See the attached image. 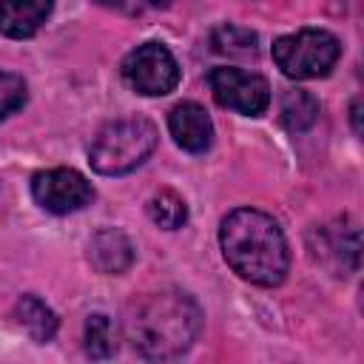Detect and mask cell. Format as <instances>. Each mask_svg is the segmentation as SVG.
<instances>
[{"label":"cell","mask_w":364,"mask_h":364,"mask_svg":"<svg viewBox=\"0 0 364 364\" xmlns=\"http://www.w3.org/2000/svg\"><path fill=\"white\" fill-rule=\"evenodd\" d=\"M219 245L225 262L250 284L276 287L290 267L287 239L279 222L256 208H236L222 219Z\"/></svg>","instance_id":"6da1fadb"},{"label":"cell","mask_w":364,"mask_h":364,"mask_svg":"<svg viewBox=\"0 0 364 364\" xmlns=\"http://www.w3.org/2000/svg\"><path fill=\"white\" fill-rule=\"evenodd\" d=\"M202 330V307L185 290H159L145 296L128 324L131 347L151 361H168L191 350Z\"/></svg>","instance_id":"7a4b0ae2"},{"label":"cell","mask_w":364,"mask_h":364,"mask_svg":"<svg viewBox=\"0 0 364 364\" xmlns=\"http://www.w3.org/2000/svg\"><path fill=\"white\" fill-rule=\"evenodd\" d=\"M159 131L145 117H119L100 128L88 148V162L102 176H122L139 168L156 148Z\"/></svg>","instance_id":"3957f363"},{"label":"cell","mask_w":364,"mask_h":364,"mask_svg":"<svg viewBox=\"0 0 364 364\" xmlns=\"http://www.w3.org/2000/svg\"><path fill=\"white\" fill-rule=\"evenodd\" d=\"M341 57V43L324 28H301L273 43V60L290 80H316L330 74Z\"/></svg>","instance_id":"277c9868"},{"label":"cell","mask_w":364,"mask_h":364,"mask_svg":"<svg viewBox=\"0 0 364 364\" xmlns=\"http://www.w3.org/2000/svg\"><path fill=\"white\" fill-rule=\"evenodd\" d=\"M122 80L145 97H165L179 85V65L162 43H142L122 60Z\"/></svg>","instance_id":"5b68a950"},{"label":"cell","mask_w":364,"mask_h":364,"mask_svg":"<svg viewBox=\"0 0 364 364\" xmlns=\"http://www.w3.org/2000/svg\"><path fill=\"white\" fill-rule=\"evenodd\" d=\"M208 85L213 100L222 108H230L245 117H259L270 105V85L262 74H253V71L219 65L208 74Z\"/></svg>","instance_id":"8992f818"},{"label":"cell","mask_w":364,"mask_h":364,"mask_svg":"<svg viewBox=\"0 0 364 364\" xmlns=\"http://www.w3.org/2000/svg\"><path fill=\"white\" fill-rule=\"evenodd\" d=\"M31 196L43 210L63 216L91 205L94 188L74 168H48L31 176Z\"/></svg>","instance_id":"52a82bcc"},{"label":"cell","mask_w":364,"mask_h":364,"mask_svg":"<svg viewBox=\"0 0 364 364\" xmlns=\"http://www.w3.org/2000/svg\"><path fill=\"white\" fill-rule=\"evenodd\" d=\"M168 128H171L173 142L182 151H191V154H202L213 142V122H210L208 111L199 102H191V100L171 108Z\"/></svg>","instance_id":"ba28073f"},{"label":"cell","mask_w":364,"mask_h":364,"mask_svg":"<svg viewBox=\"0 0 364 364\" xmlns=\"http://www.w3.org/2000/svg\"><path fill=\"white\" fill-rule=\"evenodd\" d=\"M88 262L102 276L125 273L134 264V245L117 228H102L88 242Z\"/></svg>","instance_id":"9c48e42d"},{"label":"cell","mask_w":364,"mask_h":364,"mask_svg":"<svg viewBox=\"0 0 364 364\" xmlns=\"http://www.w3.org/2000/svg\"><path fill=\"white\" fill-rule=\"evenodd\" d=\"M54 0H0V34L26 40L43 28Z\"/></svg>","instance_id":"30bf717a"},{"label":"cell","mask_w":364,"mask_h":364,"mask_svg":"<svg viewBox=\"0 0 364 364\" xmlns=\"http://www.w3.org/2000/svg\"><path fill=\"white\" fill-rule=\"evenodd\" d=\"M358 228L355 225H324L318 228V259L330 262L333 270L353 273L358 267Z\"/></svg>","instance_id":"8fae6325"},{"label":"cell","mask_w":364,"mask_h":364,"mask_svg":"<svg viewBox=\"0 0 364 364\" xmlns=\"http://www.w3.org/2000/svg\"><path fill=\"white\" fill-rule=\"evenodd\" d=\"M14 321L31 336V341L37 344H46L54 338L57 333V313L43 301L37 299L34 293H26L17 299L14 304Z\"/></svg>","instance_id":"7c38bea8"},{"label":"cell","mask_w":364,"mask_h":364,"mask_svg":"<svg viewBox=\"0 0 364 364\" xmlns=\"http://www.w3.org/2000/svg\"><path fill=\"white\" fill-rule=\"evenodd\" d=\"M279 114H282V122L287 131L301 134L318 119V100L304 88H290L282 94Z\"/></svg>","instance_id":"4fadbf2b"},{"label":"cell","mask_w":364,"mask_h":364,"mask_svg":"<svg viewBox=\"0 0 364 364\" xmlns=\"http://www.w3.org/2000/svg\"><path fill=\"white\" fill-rule=\"evenodd\" d=\"M148 216L154 225H159L165 230H176L188 222V205L176 191L162 188L148 199Z\"/></svg>","instance_id":"5bb4252c"},{"label":"cell","mask_w":364,"mask_h":364,"mask_svg":"<svg viewBox=\"0 0 364 364\" xmlns=\"http://www.w3.org/2000/svg\"><path fill=\"white\" fill-rule=\"evenodd\" d=\"M259 37L250 28H242L236 23H222L210 31V46L216 54H228V57H245L256 51Z\"/></svg>","instance_id":"9a60e30c"},{"label":"cell","mask_w":364,"mask_h":364,"mask_svg":"<svg viewBox=\"0 0 364 364\" xmlns=\"http://www.w3.org/2000/svg\"><path fill=\"white\" fill-rule=\"evenodd\" d=\"M82 341H85V353H88L91 358H111V355L117 353V327L111 324L108 316L94 313V316H88V321H85V336H82Z\"/></svg>","instance_id":"2e32d148"},{"label":"cell","mask_w":364,"mask_h":364,"mask_svg":"<svg viewBox=\"0 0 364 364\" xmlns=\"http://www.w3.org/2000/svg\"><path fill=\"white\" fill-rule=\"evenodd\" d=\"M26 105V80L14 71H0V122Z\"/></svg>","instance_id":"e0dca14e"},{"label":"cell","mask_w":364,"mask_h":364,"mask_svg":"<svg viewBox=\"0 0 364 364\" xmlns=\"http://www.w3.org/2000/svg\"><path fill=\"white\" fill-rule=\"evenodd\" d=\"M350 119H353V131L361 134V100L355 97L353 105H350Z\"/></svg>","instance_id":"ac0fdd59"},{"label":"cell","mask_w":364,"mask_h":364,"mask_svg":"<svg viewBox=\"0 0 364 364\" xmlns=\"http://www.w3.org/2000/svg\"><path fill=\"white\" fill-rule=\"evenodd\" d=\"M145 6H154V9H165V6H171L173 0H142Z\"/></svg>","instance_id":"d6986e66"}]
</instances>
